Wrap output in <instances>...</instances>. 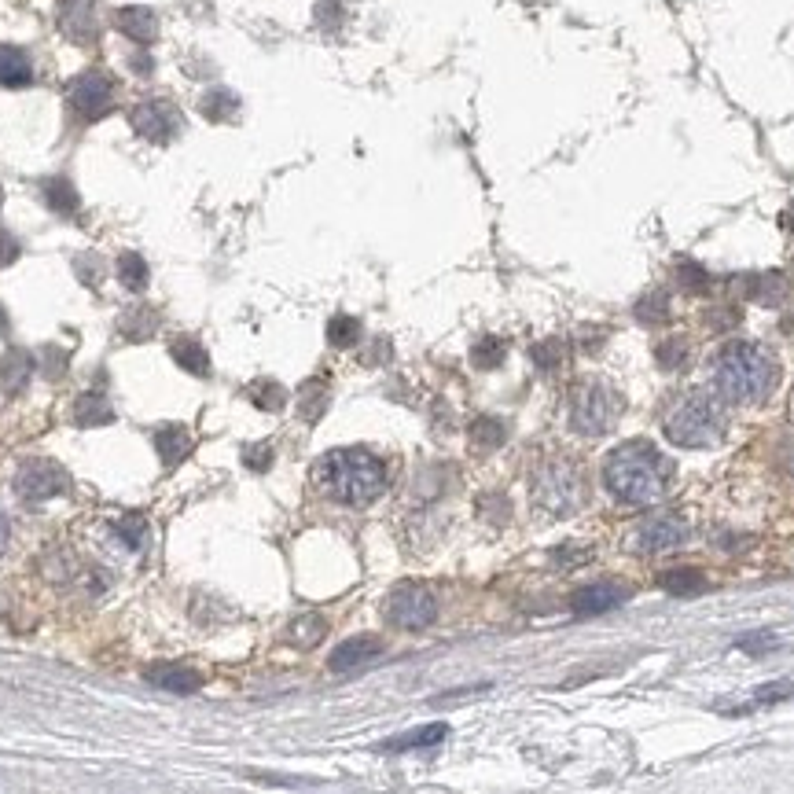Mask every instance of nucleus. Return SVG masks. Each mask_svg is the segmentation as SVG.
<instances>
[{
	"label": "nucleus",
	"instance_id": "aec40b11",
	"mask_svg": "<svg viewBox=\"0 0 794 794\" xmlns=\"http://www.w3.org/2000/svg\"><path fill=\"white\" fill-rule=\"evenodd\" d=\"M30 78H34V67L23 48L0 45V85H30Z\"/></svg>",
	"mask_w": 794,
	"mask_h": 794
},
{
	"label": "nucleus",
	"instance_id": "7c9ffc66",
	"mask_svg": "<svg viewBox=\"0 0 794 794\" xmlns=\"http://www.w3.org/2000/svg\"><path fill=\"white\" fill-rule=\"evenodd\" d=\"M750 295L758 298V302H769V306H776L783 295H787V280H783L780 273H769V276H758V280H750Z\"/></svg>",
	"mask_w": 794,
	"mask_h": 794
},
{
	"label": "nucleus",
	"instance_id": "39448f33",
	"mask_svg": "<svg viewBox=\"0 0 794 794\" xmlns=\"http://www.w3.org/2000/svg\"><path fill=\"white\" fill-rule=\"evenodd\" d=\"M622 416V397L607 383H581L570 397V427L585 438H600Z\"/></svg>",
	"mask_w": 794,
	"mask_h": 794
},
{
	"label": "nucleus",
	"instance_id": "9b49d317",
	"mask_svg": "<svg viewBox=\"0 0 794 794\" xmlns=\"http://www.w3.org/2000/svg\"><path fill=\"white\" fill-rule=\"evenodd\" d=\"M114 100V81L103 74V70H89L81 74L74 85H70V103L81 118H100V114L111 111Z\"/></svg>",
	"mask_w": 794,
	"mask_h": 794
},
{
	"label": "nucleus",
	"instance_id": "a878e982",
	"mask_svg": "<svg viewBox=\"0 0 794 794\" xmlns=\"http://www.w3.org/2000/svg\"><path fill=\"white\" fill-rule=\"evenodd\" d=\"M118 280H122L125 291H144L148 287V261L140 258V254H122L118 258Z\"/></svg>",
	"mask_w": 794,
	"mask_h": 794
},
{
	"label": "nucleus",
	"instance_id": "79ce46f5",
	"mask_svg": "<svg viewBox=\"0 0 794 794\" xmlns=\"http://www.w3.org/2000/svg\"><path fill=\"white\" fill-rule=\"evenodd\" d=\"M8 537H12V526H8L4 511H0V556H4V548H8Z\"/></svg>",
	"mask_w": 794,
	"mask_h": 794
},
{
	"label": "nucleus",
	"instance_id": "473e14b6",
	"mask_svg": "<svg viewBox=\"0 0 794 794\" xmlns=\"http://www.w3.org/2000/svg\"><path fill=\"white\" fill-rule=\"evenodd\" d=\"M250 397H254V405H258V409H269V412L284 409V401H287L284 386L280 383H254L250 386Z\"/></svg>",
	"mask_w": 794,
	"mask_h": 794
},
{
	"label": "nucleus",
	"instance_id": "b1692460",
	"mask_svg": "<svg viewBox=\"0 0 794 794\" xmlns=\"http://www.w3.org/2000/svg\"><path fill=\"white\" fill-rule=\"evenodd\" d=\"M170 353H173V361L181 364L184 372H192V375H210V357H206V350L199 346L195 339H177L170 346Z\"/></svg>",
	"mask_w": 794,
	"mask_h": 794
},
{
	"label": "nucleus",
	"instance_id": "393cba45",
	"mask_svg": "<svg viewBox=\"0 0 794 794\" xmlns=\"http://www.w3.org/2000/svg\"><path fill=\"white\" fill-rule=\"evenodd\" d=\"M45 203L56 214H74L78 210V192H74V184L67 177H52V181H45Z\"/></svg>",
	"mask_w": 794,
	"mask_h": 794
},
{
	"label": "nucleus",
	"instance_id": "f704fd0d",
	"mask_svg": "<svg viewBox=\"0 0 794 794\" xmlns=\"http://www.w3.org/2000/svg\"><path fill=\"white\" fill-rule=\"evenodd\" d=\"M677 280H681L684 291H703L710 284V276H706L703 265H695V261H681L677 265Z\"/></svg>",
	"mask_w": 794,
	"mask_h": 794
},
{
	"label": "nucleus",
	"instance_id": "f03ea898",
	"mask_svg": "<svg viewBox=\"0 0 794 794\" xmlns=\"http://www.w3.org/2000/svg\"><path fill=\"white\" fill-rule=\"evenodd\" d=\"M313 482L320 493H328L339 504L350 508H364L375 497H383L386 489V464L368 449H335V453L320 456L313 467Z\"/></svg>",
	"mask_w": 794,
	"mask_h": 794
},
{
	"label": "nucleus",
	"instance_id": "423d86ee",
	"mask_svg": "<svg viewBox=\"0 0 794 794\" xmlns=\"http://www.w3.org/2000/svg\"><path fill=\"white\" fill-rule=\"evenodd\" d=\"M581 475L578 467L567 464V460H556V464H545L534 478V500L548 515H570V511L581 504Z\"/></svg>",
	"mask_w": 794,
	"mask_h": 794
},
{
	"label": "nucleus",
	"instance_id": "e433bc0d",
	"mask_svg": "<svg viewBox=\"0 0 794 794\" xmlns=\"http://www.w3.org/2000/svg\"><path fill=\"white\" fill-rule=\"evenodd\" d=\"M118 534H122V541L129 548H140L144 545V519H140V515H125V519L118 522Z\"/></svg>",
	"mask_w": 794,
	"mask_h": 794
},
{
	"label": "nucleus",
	"instance_id": "20e7f679",
	"mask_svg": "<svg viewBox=\"0 0 794 794\" xmlns=\"http://www.w3.org/2000/svg\"><path fill=\"white\" fill-rule=\"evenodd\" d=\"M662 427H666V438L684 449H710L725 434V409L710 390H688L670 405Z\"/></svg>",
	"mask_w": 794,
	"mask_h": 794
},
{
	"label": "nucleus",
	"instance_id": "4468645a",
	"mask_svg": "<svg viewBox=\"0 0 794 794\" xmlns=\"http://www.w3.org/2000/svg\"><path fill=\"white\" fill-rule=\"evenodd\" d=\"M622 600H625V589H618V585H589V589L574 592L570 611L578 614V618H589V614L614 611V607H618Z\"/></svg>",
	"mask_w": 794,
	"mask_h": 794
},
{
	"label": "nucleus",
	"instance_id": "0eeeda50",
	"mask_svg": "<svg viewBox=\"0 0 794 794\" xmlns=\"http://www.w3.org/2000/svg\"><path fill=\"white\" fill-rule=\"evenodd\" d=\"M386 618L401 629H427L438 618V600L423 585H401L386 600Z\"/></svg>",
	"mask_w": 794,
	"mask_h": 794
},
{
	"label": "nucleus",
	"instance_id": "37998d69",
	"mask_svg": "<svg viewBox=\"0 0 794 794\" xmlns=\"http://www.w3.org/2000/svg\"><path fill=\"white\" fill-rule=\"evenodd\" d=\"M780 225L787 228V232H794V203L787 206V210H783V214H780Z\"/></svg>",
	"mask_w": 794,
	"mask_h": 794
},
{
	"label": "nucleus",
	"instance_id": "7ed1b4c3",
	"mask_svg": "<svg viewBox=\"0 0 794 794\" xmlns=\"http://www.w3.org/2000/svg\"><path fill=\"white\" fill-rule=\"evenodd\" d=\"M714 386L725 401L758 405L776 386V361L758 342H728L714 357Z\"/></svg>",
	"mask_w": 794,
	"mask_h": 794
},
{
	"label": "nucleus",
	"instance_id": "6e6552de",
	"mask_svg": "<svg viewBox=\"0 0 794 794\" xmlns=\"http://www.w3.org/2000/svg\"><path fill=\"white\" fill-rule=\"evenodd\" d=\"M70 489L67 471L52 460H26L15 475V493L26 500V504H41V500L63 497Z\"/></svg>",
	"mask_w": 794,
	"mask_h": 794
},
{
	"label": "nucleus",
	"instance_id": "ddd939ff",
	"mask_svg": "<svg viewBox=\"0 0 794 794\" xmlns=\"http://www.w3.org/2000/svg\"><path fill=\"white\" fill-rule=\"evenodd\" d=\"M63 30L67 37L74 41H92V37L100 34V19H96V4L92 0H63Z\"/></svg>",
	"mask_w": 794,
	"mask_h": 794
},
{
	"label": "nucleus",
	"instance_id": "58836bf2",
	"mask_svg": "<svg viewBox=\"0 0 794 794\" xmlns=\"http://www.w3.org/2000/svg\"><path fill=\"white\" fill-rule=\"evenodd\" d=\"M243 460H247V467H254V471H265V467L273 464V449H269V445L247 449V453H243Z\"/></svg>",
	"mask_w": 794,
	"mask_h": 794
},
{
	"label": "nucleus",
	"instance_id": "4c0bfd02",
	"mask_svg": "<svg viewBox=\"0 0 794 794\" xmlns=\"http://www.w3.org/2000/svg\"><path fill=\"white\" fill-rule=\"evenodd\" d=\"M530 357H534V361L541 364V368H556L559 357H563V346H559L556 339H552V342H541V346H534V350H530Z\"/></svg>",
	"mask_w": 794,
	"mask_h": 794
},
{
	"label": "nucleus",
	"instance_id": "2eb2a0df",
	"mask_svg": "<svg viewBox=\"0 0 794 794\" xmlns=\"http://www.w3.org/2000/svg\"><path fill=\"white\" fill-rule=\"evenodd\" d=\"M34 375V357L26 350H8L0 357V390L4 394H19Z\"/></svg>",
	"mask_w": 794,
	"mask_h": 794
},
{
	"label": "nucleus",
	"instance_id": "c03bdc74",
	"mask_svg": "<svg viewBox=\"0 0 794 794\" xmlns=\"http://www.w3.org/2000/svg\"><path fill=\"white\" fill-rule=\"evenodd\" d=\"M4 331H8V320H4V309H0V335H4Z\"/></svg>",
	"mask_w": 794,
	"mask_h": 794
},
{
	"label": "nucleus",
	"instance_id": "a19ab883",
	"mask_svg": "<svg viewBox=\"0 0 794 794\" xmlns=\"http://www.w3.org/2000/svg\"><path fill=\"white\" fill-rule=\"evenodd\" d=\"M19 258V243H15L12 232H0V265H8V261Z\"/></svg>",
	"mask_w": 794,
	"mask_h": 794
},
{
	"label": "nucleus",
	"instance_id": "72a5a7b5",
	"mask_svg": "<svg viewBox=\"0 0 794 794\" xmlns=\"http://www.w3.org/2000/svg\"><path fill=\"white\" fill-rule=\"evenodd\" d=\"M324 405H328V390H324V383H309L306 390H302V416H306L309 423L320 420Z\"/></svg>",
	"mask_w": 794,
	"mask_h": 794
},
{
	"label": "nucleus",
	"instance_id": "9d476101",
	"mask_svg": "<svg viewBox=\"0 0 794 794\" xmlns=\"http://www.w3.org/2000/svg\"><path fill=\"white\" fill-rule=\"evenodd\" d=\"M684 541H688V522H684L681 515H673V511L640 522V526H636V537H633V545L640 548V552H670V548L684 545Z\"/></svg>",
	"mask_w": 794,
	"mask_h": 794
},
{
	"label": "nucleus",
	"instance_id": "f8f14e48",
	"mask_svg": "<svg viewBox=\"0 0 794 794\" xmlns=\"http://www.w3.org/2000/svg\"><path fill=\"white\" fill-rule=\"evenodd\" d=\"M379 651H383V640H379V636H353V640H346V644H339L331 651L328 666L335 673L353 670V666H364V662L379 658Z\"/></svg>",
	"mask_w": 794,
	"mask_h": 794
},
{
	"label": "nucleus",
	"instance_id": "cd10ccee",
	"mask_svg": "<svg viewBox=\"0 0 794 794\" xmlns=\"http://www.w3.org/2000/svg\"><path fill=\"white\" fill-rule=\"evenodd\" d=\"M357 339H361V320H357V317H331V324H328V342H331V346L346 350V346H353Z\"/></svg>",
	"mask_w": 794,
	"mask_h": 794
},
{
	"label": "nucleus",
	"instance_id": "1a4fd4ad",
	"mask_svg": "<svg viewBox=\"0 0 794 794\" xmlns=\"http://www.w3.org/2000/svg\"><path fill=\"white\" fill-rule=\"evenodd\" d=\"M133 125L140 137L155 140V144H170L181 133V111L170 100H144L133 107Z\"/></svg>",
	"mask_w": 794,
	"mask_h": 794
},
{
	"label": "nucleus",
	"instance_id": "dca6fc26",
	"mask_svg": "<svg viewBox=\"0 0 794 794\" xmlns=\"http://www.w3.org/2000/svg\"><path fill=\"white\" fill-rule=\"evenodd\" d=\"M155 688H170V692H199V684H203V677L195 670H184V666H166V662H159V666H148V673H144Z\"/></svg>",
	"mask_w": 794,
	"mask_h": 794
},
{
	"label": "nucleus",
	"instance_id": "bb28decb",
	"mask_svg": "<svg viewBox=\"0 0 794 794\" xmlns=\"http://www.w3.org/2000/svg\"><path fill=\"white\" fill-rule=\"evenodd\" d=\"M504 438H508V431H504V423L493 420V416H478V420L471 423V442H475L478 449H497V445H504Z\"/></svg>",
	"mask_w": 794,
	"mask_h": 794
},
{
	"label": "nucleus",
	"instance_id": "c85d7f7f",
	"mask_svg": "<svg viewBox=\"0 0 794 794\" xmlns=\"http://www.w3.org/2000/svg\"><path fill=\"white\" fill-rule=\"evenodd\" d=\"M670 317V298L655 291V295H644L636 302V320H644V324H662V320Z\"/></svg>",
	"mask_w": 794,
	"mask_h": 794
},
{
	"label": "nucleus",
	"instance_id": "c9c22d12",
	"mask_svg": "<svg viewBox=\"0 0 794 794\" xmlns=\"http://www.w3.org/2000/svg\"><path fill=\"white\" fill-rule=\"evenodd\" d=\"M684 357H688V346H684L681 339H670L658 346V364H662V368H681Z\"/></svg>",
	"mask_w": 794,
	"mask_h": 794
},
{
	"label": "nucleus",
	"instance_id": "f257e3e1",
	"mask_svg": "<svg viewBox=\"0 0 794 794\" xmlns=\"http://www.w3.org/2000/svg\"><path fill=\"white\" fill-rule=\"evenodd\" d=\"M673 467L670 460L651 449L647 442H625L622 449H614L603 464V482L614 493V500L622 504H658L666 497V486H670Z\"/></svg>",
	"mask_w": 794,
	"mask_h": 794
},
{
	"label": "nucleus",
	"instance_id": "c756f323",
	"mask_svg": "<svg viewBox=\"0 0 794 794\" xmlns=\"http://www.w3.org/2000/svg\"><path fill=\"white\" fill-rule=\"evenodd\" d=\"M504 353H508V346H504L500 339H493V335H486V339L475 342L471 361H475V368H497V364L504 361Z\"/></svg>",
	"mask_w": 794,
	"mask_h": 794
},
{
	"label": "nucleus",
	"instance_id": "4be33fe9",
	"mask_svg": "<svg viewBox=\"0 0 794 794\" xmlns=\"http://www.w3.org/2000/svg\"><path fill=\"white\" fill-rule=\"evenodd\" d=\"M74 420L81 427H103V423H114V409L111 401L103 394H81L78 405H74Z\"/></svg>",
	"mask_w": 794,
	"mask_h": 794
},
{
	"label": "nucleus",
	"instance_id": "5701e85b",
	"mask_svg": "<svg viewBox=\"0 0 794 794\" xmlns=\"http://www.w3.org/2000/svg\"><path fill=\"white\" fill-rule=\"evenodd\" d=\"M324 633H328V622H324L320 614H302V618L291 622L287 640H291L295 647H317L320 640H324Z\"/></svg>",
	"mask_w": 794,
	"mask_h": 794
},
{
	"label": "nucleus",
	"instance_id": "2f4dec72",
	"mask_svg": "<svg viewBox=\"0 0 794 794\" xmlns=\"http://www.w3.org/2000/svg\"><path fill=\"white\" fill-rule=\"evenodd\" d=\"M236 111V96L228 89H214L203 96V114L206 118H214V122H221V118H228V114Z\"/></svg>",
	"mask_w": 794,
	"mask_h": 794
},
{
	"label": "nucleus",
	"instance_id": "412c9836",
	"mask_svg": "<svg viewBox=\"0 0 794 794\" xmlns=\"http://www.w3.org/2000/svg\"><path fill=\"white\" fill-rule=\"evenodd\" d=\"M658 585L666 592H673V596H699V592H706V574L695 567L666 570V574L658 578Z\"/></svg>",
	"mask_w": 794,
	"mask_h": 794
},
{
	"label": "nucleus",
	"instance_id": "a211bd4d",
	"mask_svg": "<svg viewBox=\"0 0 794 794\" xmlns=\"http://www.w3.org/2000/svg\"><path fill=\"white\" fill-rule=\"evenodd\" d=\"M155 445H159V456L166 467H177L184 460V456L192 453V434L184 431V427H162L159 434H155Z\"/></svg>",
	"mask_w": 794,
	"mask_h": 794
},
{
	"label": "nucleus",
	"instance_id": "f3484780",
	"mask_svg": "<svg viewBox=\"0 0 794 794\" xmlns=\"http://www.w3.org/2000/svg\"><path fill=\"white\" fill-rule=\"evenodd\" d=\"M445 736H449V725H423V728H412V732H405V736L386 739L383 750H386V754H401V750L434 747V743H442Z\"/></svg>",
	"mask_w": 794,
	"mask_h": 794
},
{
	"label": "nucleus",
	"instance_id": "a18cd8bd",
	"mask_svg": "<svg viewBox=\"0 0 794 794\" xmlns=\"http://www.w3.org/2000/svg\"><path fill=\"white\" fill-rule=\"evenodd\" d=\"M787 467H791V475H794V453H791V460H787Z\"/></svg>",
	"mask_w": 794,
	"mask_h": 794
},
{
	"label": "nucleus",
	"instance_id": "6ab92c4d",
	"mask_svg": "<svg viewBox=\"0 0 794 794\" xmlns=\"http://www.w3.org/2000/svg\"><path fill=\"white\" fill-rule=\"evenodd\" d=\"M114 19L122 26V34H129L137 45H148V41H155V34H159V23H155V15H151L148 8H122Z\"/></svg>",
	"mask_w": 794,
	"mask_h": 794
},
{
	"label": "nucleus",
	"instance_id": "ea45409f",
	"mask_svg": "<svg viewBox=\"0 0 794 794\" xmlns=\"http://www.w3.org/2000/svg\"><path fill=\"white\" fill-rule=\"evenodd\" d=\"M787 695H794V684H780V688H761V692L754 695V706L780 703V699H787Z\"/></svg>",
	"mask_w": 794,
	"mask_h": 794
}]
</instances>
